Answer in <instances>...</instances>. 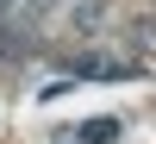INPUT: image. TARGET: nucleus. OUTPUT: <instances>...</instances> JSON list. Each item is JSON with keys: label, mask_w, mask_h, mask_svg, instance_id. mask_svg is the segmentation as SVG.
<instances>
[{"label": "nucleus", "mask_w": 156, "mask_h": 144, "mask_svg": "<svg viewBox=\"0 0 156 144\" xmlns=\"http://www.w3.org/2000/svg\"><path fill=\"white\" fill-rule=\"evenodd\" d=\"M69 69L87 75V82H125V75H137V63H125V57H75Z\"/></svg>", "instance_id": "f257e3e1"}, {"label": "nucleus", "mask_w": 156, "mask_h": 144, "mask_svg": "<svg viewBox=\"0 0 156 144\" xmlns=\"http://www.w3.org/2000/svg\"><path fill=\"white\" fill-rule=\"evenodd\" d=\"M119 138V119H87V125H75V144H112Z\"/></svg>", "instance_id": "f03ea898"}]
</instances>
